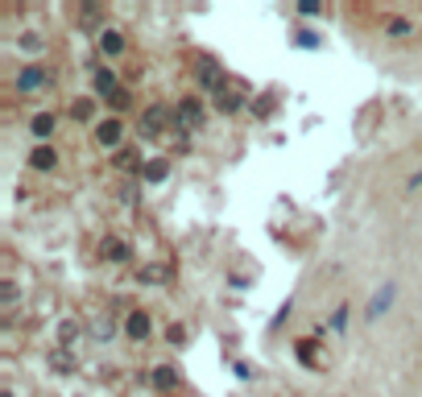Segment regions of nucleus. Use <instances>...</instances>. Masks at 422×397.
<instances>
[{
	"label": "nucleus",
	"mask_w": 422,
	"mask_h": 397,
	"mask_svg": "<svg viewBox=\"0 0 422 397\" xmlns=\"http://www.w3.org/2000/svg\"><path fill=\"white\" fill-rule=\"evenodd\" d=\"M112 166H116L120 174H137V170H145V162H141V149H133V145H125V149H116V158H112Z\"/></svg>",
	"instance_id": "obj_5"
},
{
	"label": "nucleus",
	"mask_w": 422,
	"mask_h": 397,
	"mask_svg": "<svg viewBox=\"0 0 422 397\" xmlns=\"http://www.w3.org/2000/svg\"><path fill=\"white\" fill-rule=\"evenodd\" d=\"M170 125H174V112H170L166 104H149V108L141 112V120H137V132L145 137V141H157Z\"/></svg>",
	"instance_id": "obj_1"
},
{
	"label": "nucleus",
	"mask_w": 422,
	"mask_h": 397,
	"mask_svg": "<svg viewBox=\"0 0 422 397\" xmlns=\"http://www.w3.org/2000/svg\"><path fill=\"white\" fill-rule=\"evenodd\" d=\"M344 323H348V307L339 302V307H335V314H331V331H344Z\"/></svg>",
	"instance_id": "obj_26"
},
{
	"label": "nucleus",
	"mask_w": 422,
	"mask_h": 397,
	"mask_svg": "<svg viewBox=\"0 0 422 397\" xmlns=\"http://www.w3.org/2000/svg\"><path fill=\"white\" fill-rule=\"evenodd\" d=\"M414 186H422V174H419V178H414Z\"/></svg>",
	"instance_id": "obj_29"
},
{
	"label": "nucleus",
	"mask_w": 422,
	"mask_h": 397,
	"mask_svg": "<svg viewBox=\"0 0 422 397\" xmlns=\"http://www.w3.org/2000/svg\"><path fill=\"white\" fill-rule=\"evenodd\" d=\"M216 104H220V112H240V108H244V95H240L236 88H224L220 95H216Z\"/></svg>",
	"instance_id": "obj_13"
},
{
	"label": "nucleus",
	"mask_w": 422,
	"mask_h": 397,
	"mask_svg": "<svg viewBox=\"0 0 422 397\" xmlns=\"http://www.w3.org/2000/svg\"><path fill=\"white\" fill-rule=\"evenodd\" d=\"M170 277H174V269H170V265H141V269H137L141 286H166Z\"/></svg>",
	"instance_id": "obj_7"
},
{
	"label": "nucleus",
	"mask_w": 422,
	"mask_h": 397,
	"mask_svg": "<svg viewBox=\"0 0 422 397\" xmlns=\"http://www.w3.org/2000/svg\"><path fill=\"white\" fill-rule=\"evenodd\" d=\"M385 34H389V38H414V25H410L406 17H389V21H385Z\"/></svg>",
	"instance_id": "obj_17"
},
{
	"label": "nucleus",
	"mask_w": 422,
	"mask_h": 397,
	"mask_svg": "<svg viewBox=\"0 0 422 397\" xmlns=\"http://www.w3.org/2000/svg\"><path fill=\"white\" fill-rule=\"evenodd\" d=\"M393 294H398V281H385V286H381V290H377V298H373V307H369V314H385V310H389V302H393Z\"/></svg>",
	"instance_id": "obj_12"
},
{
	"label": "nucleus",
	"mask_w": 422,
	"mask_h": 397,
	"mask_svg": "<svg viewBox=\"0 0 422 397\" xmlns=\"http://www.w3.org/2000/svg\"><path fill=\"white\" fill-rule=\"evenodd\" d=\"M125 335L129 340H149V314L145 310H129V319H125Z\"/></svg>",
	"instance_id": "obj_8"
},
{
	"label": "nucleus",
	"mask_w": 422,
	"mask_h": 397,
	"mask_svg": "<svg viewBox=\"0 0 422 397\" xmlns=\"http://www.w3.org/2000/svg\"><path fill=\"white\" fill-rule=\"evenodd\" d=\"M99 50H104V54H120V50H125L120 29H99Z\"/></svg>",
	"instance_id": "obj_15"
},
{
	"label": "nucleus",
	"mask_w": 422,
	"mask_h": 397,
	"mask_svg": "<svg viewBox=\"0 0 422 397\" xmlns=\"http://www.w3.org/2000/svg\"><path fill=\"white\" fill-rule=\"evenodd\" d=\"M99 257H108V261H129V257H133V249H129V244H120L116 236H104V240H99Z\"/></svg>",
	"instance_id": "obj_9"
},
{
	"label": "nucleus",
	"mask_w": 422,
	"mask_h": 397,
	"mask_svg": "<svg viewBox=\"0 0 422 397\" xmlns=\"http://www.w3.org/2000/svg\"><path fill=\"white\" fill-rule=\"evenodd\" d=\"M294 352H298V360H302L307 368H323V364H319V335L298 340V348H294Z\"/></svg>",
	"instance_id": "obj_10"
},
{
	"label": "nucleus",
	"mask_w": 422,
	"mask_h": 397,
	"mask_svg": "<svg viewBox=\"0 0 422 397\" xmlns=\"http://www.w3.org/2000/svg\"><path fill=\"white\" fill-rule=\"evenodd\" d=\"M92 112H95L92 99H75V108H71V116H75V120H92Z\"/></svg>",
	"instance_id": "obj_23"
},
{
	"label": "nucleus",
	"mask_w": 422,
	"mask_h": 397,
	"mask_svg": "<svg viewBox=\"0 0 422 397\" xmlns=\"http://www.w3.org/2000/svg\"><path fill=\"white\" fill-rule=\"evenodd\" d=\"M50 364H54L58 372H71V368H75V360H71V352H54V356H50Z\"/></svg>",
	"instance_id": "obj_24"
},
{
	"label": "nucleus",
	"mask_w": 422,
	"mask_h": 397,
	"mask_svg": "<svg viewBox=\"0 0 422 397\" xmlns=\"http://www.w3.org/2000/svg\"><path fill=\"white\" fill-rule=\"evenodd\" d=\"M95 91H99V95H116V91H120L108 67H95Z\"/></svg>",
	"instance_id": "obj_18"
},
{
	"label": "nucleus",
	"mask_w": 422,
	"mask_h": 397,
	"mask_svg": "<svg viewBox=\"0 0 422 397\" xmlns=\"http://www.w3.org/2000/svg\"><path fill=\"white\" fill-rule=\"evenodd\" d=\"M298 42H302V46H319V38H315L311 29H298Z\"/></svg>",
	"instance_id": "obj_28"
},
{
	"label": "nucleus",
	"mask_w": 422,
	"mask_h": 397,
	"mask_svg": "<svg viewBox=\"0 0 422 397\" xmlns=\"http://www.w3.org/2000/svg\"><path fill=\"white\" fill-rule=\"evenodd\" d=\"M141 174H145V182H162V178L170 174V162H166V158H153V162H145Z\"/></svg>",
	"instance_id": "obj_16"
},
{
	"label": "nucleus",
	"mask_w": 422,
	"mask_h": 397,
	"mask_svg": "<svg viewBox=\"0 0 422 397\" xmlns=\"http://www.w3.org/2000/svg\"><path fill=\"white\" fill-rule=\"evenodd\" d=\"M79 21H83L87 29H99V21H104V4H83V8H79Z\"/></svg>",
	"instance_id": "obj_20"
},
{
	"label": "nucleus",
	"mask_w": 422,
	"mask_h": 397,
	"mask_svg": "<svg viewBox=\"0 0 422 397\" xmlns=\"http://www.w3.org/2000/svg\"><path fill=\"white\" fill-rule=\"evenodd\" d=\"M166 340H170L174 348H183V344H187V327H183V323H174V327L166 331Z\"/></svg>",
	"instance_id": "obj_25"
},
{
	"label": "nucleus",
	"mask_w": 422,
	"mask_h": 397,
	"mask_svg": "<svg viewBox=\"0 0 422 397\" xmlns=\"http://www.w3.org/2000/svg\"><path fill=\"white\" fill-rule=\"evenodd\" d=\"M75 335H79V323H75V319H62V323H58V340H62V344H75Z\"/></svg>",
	"instance_id": "obj_21"
},
{
	"label": "nucleus",
	"mask_w": 422,
	"mask_h": 397,
	"mask_svg": "<svg viewBox=\"0 0 422 397\" xmlns=\"http://www.w3.org/2000/svg\"><path fill=\"white\" fill-rule=\"evenodd\" d=\"M199 125H203V99H199V95L178 99V108H174V129H178V132H195Z\"/></svg>",
	"instance_id": "obj_2"
},
{
	"label": "nucleus",
	"mask_w": 422,
	"mask_h": 397,
	"mask_svg": "<svg viewBox=\"0 0 422 397\" xmlns=\"http://www.w3.org/2000/svg\"><path fill=\"white\" fill-rule=\"evenodd\" d=\"M108 104H112L116 112H120V108H129V91L120 88V91H116V95H108Z\"/></svg>",
	"instance_id": "obj_27"
},
{
	"label": "nucleus",
	"mask_w": 422,
	"mask_h": 397,
	"mask_svg": "<svg viewBox=\"0 0 422 397\" xmlns=\"http://www.w3.org/2000/svg\"><path fill=\"white\" fill-rule=\"evenodd\" d=\"M149 381H153V385H157V389H174V385H178V372H174V368H170V364H157V368H153V377H149Z\"/></svg>",
	"instance_id": "obj_14"
},
{
	"label": "nucleus",
	"mask_w": 422,
	"mask_h": 397,
	"mask_svg": "<svg viewBox=\"0 0 422 397\" xmlns=\"http://www.w3.org/2000/svg\"><path fill=\"white\" fill-rule=\"evenodd\" d=\"M0 302H4V307H13V302H17V281H13V277H4V281H0Z\"/></svg>",
	"instance_id": "obj_22"
},
{
	"label": "nucleus",
	"mask_w": 422,
	"mask_h": 397,
	"mask_svg": "<svg viewBox=\"0 0 422 397\" xmlns=\"http://www.w3.org/2000/svg\"><path fill=\"white\" fill-rule=\"evenodd\" d=\"M29 132H34V137H42V141H46L50 132H54V116H50V112H38V116H34V120H29Z\"/></svg>",
	"instance_id": "obj_19"
},
{
	"label": "nucleus",
	"mask_w": 422,
	"mask_h": 397,
	"mask_svg": "<svg viewBox=\"0 0 422 397\" xmlns=\"http://www.w3.org/2000/svg\"><path fill=\"white\" fill-rule=\"evenodd\" d=\"M120 132H125V125L108 116V120H99V125H95V145H104V149H112V145H120Z\"/></svg>",
	"instance_id": "obj_6"
},
{
	"label": "nucleus",
	"mask_w": 422,
	"mask_h": 397,
	"mask_svg": "<svg viewBox=\"0 0 422 397\" xmlns=\"http://www.w3.org/2000/svg\"><path fill=\"white\" fill-rule=\"evenodd\" d=\"M46 67H38V62H29V67H21L17 71V91L21 95H29V91H38V88H46Z\"/></svg>",
	"instance_id": "obj_4"
},
{
	"label": "nucleus",
	"mask_w": 422,
	"mask_h": 397,
	"mask_svg": "<svg viewBox=\"0 0 422 397\" xmlns=\"http://www.w3.org/2000/svg\"><path fill=\"white\" fill-rule=\"evenodd\" d=\"M195 79H199V88L216 91V95H220V91H224V88H228V79H224V71H220V67H216L211 58H199V62H195Z\"/></svg>",
	"instance_id": "obj_3"
},
{
	"label": "nucleus",
	"mask_w": 422,
	"mask_h": 397,
	"mask_svg": "<svg viewBox=\"0 0 422 397\" xmlns=\"http://www.w3.org/2000/svg\"><path fill=\"white\" fill-rule=\"evenodd\" d=\"M29 166H34V170H54V166H58V149H50V145L29 149Z\"/></svg>",
	"instance_id": "obj_11"
}]
</instances>
